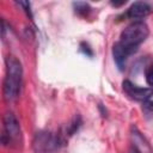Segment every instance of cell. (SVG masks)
Here are the masks:
<instances>
[{
	"instance_id": "1",
	"label": "cell",
	"mask_w": 153,
	"mask_h": 153,
	"mask_svg": "<svg viewBox=\"0 0 153 153\" xmlns=\"http://www.w3.org/2000/svg\"><path fill=\"white\" fill-rule=\"evenodd\" d=\"M23 80V67L14 56L6 57V74L4 79V98L10 102L17 98Z\"/></svg>"
},
{
	"instance_id": "2",
	"label": "cell",
	"mask_w": 153,
	"mask_h": 153,
	"mask_svg": "<svg viewBox=\"0 0 153 153\" xmlns=\"http://www.w3.org/2000/svg\"><path fill=\"white\" fill-rule=\"evenodd\" d=\"M148 33V26L143 22H134L122 31L118 42L127 50V53L131 55L137 50L139 45L146 41Z\"/></svg>"
},
{
	"instance_id": "3",
	"label": "cell",
	"mask_w": 153,
	"mask_h": 153,
	"mask_svg": "<svg viewBox=\"0 0 153 153\" xmlns=\"http://www.w3.org/2000/svg\"><path fill=\"white\" fill-rule=\"evenodd\" d=\"M1 140L4 145L12 147H17L22 143L20 126L12 112H7L4 116V130H2Z\"/></svg>"
},
{
	"instance_id": "4",
	"label": "cell",
	"mask_w": 153,
	"mask_h": 153,
	"mask_svg": "<svg viewBox=\"0 0 153 153\" xmlns=\"http://www.w3.org/2000/svg\"><path fill=\"white\" fill-rule=\"evenodd\" d=\"M59 145H60L59 136L51 134L50 131L37 133L32 141V147L36 153H51L59 148Z\"/></svg>"
},
{
	"instance_id": "5",
	"label": "cell",
	"mask_w": 153,
	"mask_h": 153,
	"mask_svg": "<svg viewBox=\"0 0 153 153\" xmlns=\"http://www.w3.org/2000/svg\"><path fill=\"white\" fill-rule=\"evenodd\" d=\"M122 86H123V91L131 99H135V100L147 102L153 96V87H140L137 85H134L129 80H124Z\"/></svg>"
},
{
	"instance_id": "6",
	"label": "cell",
	"mask_w": 153,
	"mask_h": 153,
	"mask_svg": "<svg viewBox=\"0 0 153 153\" xmlns=\"http://www.w3.org/2000/svg\"><path fill=\"white\" fill-rule=\"evenodd\" d=\"M131 141H133V148L136 151V153H153V149L146 137L137 130L136 127H131L130 131Z\"/></svg>"
},
{
	"instance_id": "7",
	"label": "cell",
	"mask_w": 153,
	"mask_h": 153,
	"mask_svg": "<svg viewBox=\"0 0 153 153\" xmlns=\"http://www.w3.org/2000/svg\"><path fill=\"white\" fill-rule=\"evenodd\" d=\"M152 12V7L149 4L143 1H136L134 2L127 11V17L130 19H141L147 17Z\"/></svg>"
},
{
	"instance_id": "8",
	"label": "cell",
	"mask_w": 153,
	"mask_h": 153,
	"mask_svg": "<svg viewBox=\"0 0 153 153\" xmlns=\"http://www.w3.org/2000/svg\"><path fill=\"white\" fill-rule=\"evenodd\" d=\"M112 56H114V60H115L116 65L118 66V68L123 69L124 66H126V61H127V57L129 56V54L127 53V50L122 47V44L120 42L114 44V47H112Z\"/></svg>"
},
{
	"instance_id": "9",
	"label": "cell",
	"mask_w": 153,
	"mask_h": 153,
	"mask_svg": "<svg viewBox=\"0 0 153 153\" xmlns=\"http://www.w3.org/2000/svg\"><path fill=\"white\" fill-rule=\"evenodd\" d=\"M142 111H143V114H145L146 117L153 118V100L145 102L143 103V106H142Z\"/></svg>"
},
{
	"instance_id": "10",
	"label": "cell",
	"mask_w": 153,
	"mask_h": 153,
	"mask_svg": "<svg viewBox=\"0 0 153 153\" xmlns=\"http://www.w3.org/2000/svg\"><path fill=\"white\" fill-rule=\"evenodd\" d=\"M74 6H75V11L82 16H86L87 12L90 11V6L85 2H76V4H74Z\"/></svg>"
},
{
	"instance_id": "11",
	"label": "cell",
	"mask_w": 153,
	"mask_h": 153,
	"mask_svg": "<svg viewBox=\"0 0 153 153\" xmlns=\"http://www.w3.org/2000/svg\"><path fill=\"white\" fill-rule=\"evenodd\" d=\"M79 126H80V118H79V117H75L74 121L68 126V130H67V133H68L69 135H72V134L78 129Z\"/></svg>"
},
{
	"instance_id": "12",
	"label": "cell",
	"mask_w": 153,
	"mask_h": 153,
	"mask_svg": "<svg viewBox=\"0 0 153 153\" xmlns=\"http://www.w3.org/2000/svg\"><path fill=\"white\" fill-rule=\"evenodd\" d=\"M146 81L151 87H153V65L148 66L146 69Z\"/></svg>"
},
{
	"instance_id": "13",
	"label": "cell",
	"mask_w": 153,
	"mask_h": 153,
	"mask_svg": "<svg viewBox=\"0 0 153 153\" xmlns=\"http://www.w3.org/2000/svg\"><path fill=\"white\" fill-rule=\"evenodd\" d=\"M88 48H90V47H88L87 44H85V43H81V49L84 50V53H85V54H87L88 56H92V50H90Z\"/></svg>"
},
{
	"instance_id": "14",
	"label": "cell",
	"mask_w": 153,
	"mask_h": 153,
	"mask_svg": "<svg viewBox=\"0 0 153 153\" xmlns=\"http://www.w3.org/2000/svg\"><path fill=\"white\" fill-rule=\"evenodd\" d=\"M130 153H136V151H135L134 148H131V151H130Z\"/></svg>"
}]
</instances>
